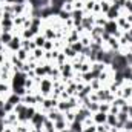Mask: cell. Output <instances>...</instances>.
<instances>
[{"label":"cell","instance_id":"obj_1","mask_svg":"<svg viewBox=\"0 0 132 132\" xmlns=\"http://www.w3.org/2000/svg\"><path fill=\"white\" fill-rule=\"evenodd\" d=\"M6 48H8L11 52H17V51L22 48V37H20V35H14L12 40L6 45Z\"/></svg>","mask_w":132,"mask_h":132},{"label":"cell","instance_id":"obj_2","mask_svg":"<svg viewBox=\"0 0 132 132\" xmlns=\"http://www.w3.org/2000/svg\"><path fill=\"white\" fill-rule=\"evenodd\" d=\"M103 29L109 34V35H115V34L120 31V29H118V25H117V22H115V20H108V23L104 25V28H103Z\"/></svg>","mask_w":132,"mask_h":132},{"label":"cell","instance_id":"obj_3","mask_svg":"<svg viewBox=\"0 0 132 132\" xmlns=\"http://www.w3.org/2000/svg\"><path fill=\"white\" fill-rule=\"evenodd\" d=\"M92 118H94V121H95V125H104L106 123V118H108V114H104V112H95V114H92Z\"/></svg>","mask_w":132,"mask_h":132},{"label":"cell","instance_id":"obj_4","mask_svg":"<svg viewBox=\"0 0 132 132\" xmlns=\"http://www.w3.org/2000/svg\"><path fill=\"white\" fill-rule=\"evenodd\" d=\"M104 15H106V19H108V20H117V19L120 17V11L111 5V9H109V11H108Z\"/></svg>","mask_w":132,"mask_h":132},{"label":"cell","instance_id":"obj_5","mask_svg":"<svg viewBox=\"0 0 132 132\" xmlns=\"http://www.w3.org/2000/svg\"><path fill=\"white\" fill-rule=\"evenodd\" d=\"M54 128H55V131H57V132H62V131H65V129L69 128V123L66 121L65 118H62V120L54 121Z\"/></svg>","mask_w":132,"mask_h":132},{"label":"cell","instance_id":"obj_6","mask_svg":"<svg viewBox=\"0 0 132 132\" xmlns=\"http://www.w3.org/2000/svg\"><path fill=\"white\" fill-rule=\"evenodd\" d=\"M121 97L123 98H132V81L129 85H125L123 88H121Z\"/></svg>","mask_w":132,"mask_h":132},{"label":"cell","instance_id":"obj_7","mask_svg":"<svg viewBox=\"0 0 132 132\" xmlns=\"http://www.w3.org/2000/svg\"><path fill=\"white\" fill-rule=\"evenodd\" d=\"M83 128H85V126H83V123H81V121L74 120L72 123H69V128H68V129H69L71 132H81V131H83Z\"/></svg>","mask_w":132,"mask_h":132},{"label":"cell","instance_id":"obj_8","mask_svg":"<svg viewBox=\"0 0 132 132\" xmlns=\"http://www.w3.org/2000/svg\"><path fill=\"white\" fill-rule=\"evenodd\" d=\"M12 37H14V34L12 32H2L0 34V42H2V45H8L11 40H12Z\"/></svg>","mask_w":132,"mask_h":132},{"label":"cell","instance_id":"obj_9","mask_svg":"<svg viewBox=\"0 0 132 132\" xmlns=\"http://www.w3.org/2000/svg\"><path fill=\"white\" fill-rule=\"evenodd\" d=\"M34 40V43H35V46L37 48H43V45H45V42H46V38H45V35L40 32V34H37L35 37L32 38Z\"/></svg>","mask_w":132,"mask_h":132},{"label":"cell","instance_id":"obj_10","mask_svg":"<svg viewBox=\"0 0 132 132\" xmlns=\"http://www.w3.org/2000/svg\"><path fill=\"white\" fill-rule=\"evenodd\" d=\"M117 123H118V120H117V115H114V114H108L106 125H108V126H111V128H115V126H117Z\"/></svg>","mask_w":132,"mask_h":132},{"label":"cell","instance_id":"obj_11","mask_svg":"<svg viewBox=\"0 0 132 132\" xmlns=\"http://www.w3.org/2000/svg\"><path fill=\"white\" fill-rule=\"evenodd\" d=\"M63 54L66 55V59H75V57H77V52H75V51H74L69 45L63 48Z\"/></svg>","mask_w":132,"mask_h":132},{"label":"cell","instance_id":"obj_12","mask_svg":"<svg viewBox=\"0 0 132 132\" xmlns=\"http://www.w3.org/2000/svg\"><path fill=\"white\" fill-rule=\"evenodd\" d=\"M109 109H111V103H106V101H100V103H98V111H100V112L108 114V112H109Z\"/></svg>","mask_w":132,"mask_h":132},{"label":"cell","instance_id":"obj_13","mask_svg":"<svg viewBox=\"0 0 132 132\" xmlns=\"http://www.w3.org/2000/svg\"><path fill=\"white\" fill-rule=\"evenodd\" d=\"M85 108H88V109H89V111H91L92 114L98 112V103H97V101H89V103H88V104H86Z\"/></svg>","mask_w":132,"mask_h":132},{"label":"cell","instance_id":"obj_14","mask_svg":"<svg viewBox=\"0 0 132 132\" xmlns=\"http://www.w3.org/2000/svg\"><path fill=\"white\" fill-rule=\"evenodd\" d=\"M32 52H34L32 57L35 59V60H40V59H43V55H45V51H43V48H35Z\"/></svg>","mask_w":132,"mask_h":132},{"label":"cell","instance_id":"obj_15","mask_svg":"<svg viewBox=\"0 0 132 132\" xmlns=\"http://www.w3.org/2000/svg\"><path fill=\"white\" fill-rule=\"evenodd\" d=\"M69 46H71L77 54H80V52H81V49H83V45L80 43V40H78V42H74V43H72V45H69Z\"/></svg>","mask_w":132,"mask_h":132},{"label":"cell","instance_id":"obj_16","mask_svg":"<svg viewBox=\"0 0 132 132\" xmlns=\"http://www.w3.org/2000/svg\"><path fill=\"white\" fill-rule=\"evenodd\" d=\"M100 8H101V12H103V14H106V12L111 9V3L103 0V2H100Z\"/></svg>","mask_w":132,"mask_h":132},{"label":"cell","instance_id":"obj_17","mask_svg":"<svg viewBox=\"0 0 132 132\" xmlns=\"http://www.w3.org/2000/svg\"><path fill=\"white\" fill-rule=\"evenodd\" d=\"M128 118H129V117H128V114H126V112H123V111H120V112L117 114V120H118L120 123H125Z\"/></svg>","mask_w":132,"mask_h":132},{"label":"cell","instance_id":"obj_18","mask_svg":"<svg viewBox=\"0 0 132 132\" xmlns=\"http://www.w3.org/2000/svg\"><path fill=\"white\" fill-rule=\"evenodd\" d=\"M97 132H111V126L104 125H97Z\"/></svg>","mask_w":132,"mask_h":132},{"label":"cell","instance_id":"obj_19","mask_svg":"<svg viewBox=\"0 0 132 132\" xmlns=\"http://www.w3.org/2000/svg\"><path fill=\"white\" fill-rule=\"evenodd\" d=\"M81 132H97V125H94V126H85Z\"/></svg>","mask_w":132,"mask_h":132},{"label":"cell","instance_id":"obj_20","mask_svg":"<svg viewBox=\"0 0 132 132\" xmlns=\"http://www.w3.org/2000/svg\"><path fill=\"white\" fill-rule=\"evenodd\" d=\"M63 9L68 11V12H72L74 11V3H65L63 5Z\"/></svg>","mask_w":132,"mask_h":132},{"label":"cell","instance_id":"obj_21","mask_svg":"<svg viewBox=\"0 0 132 132\" xmlns=\"http://www.w3.org/2000/svg\"><path fill=\"white\" fill-rule=\"evenodd\" d=\"M74 9H85V3L83 2H74Z\"/></svg>","mask_w":132,"mask_h":132},{"label":"cell","instance_id":"obj_22","mask_svg":"<svg viewBox=\"0 0 132 132\" xmlns=\"http://www.w3.org/2000/svg\"><path fill=\"white\" fill-rule=\"evenodd\" d=\"M8 89H9V88H8L6 85H3V81H0V94H5Z\"/></svg>","mask_w":132,"mask_h":132}]
</instances>
